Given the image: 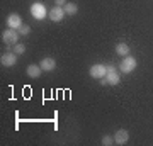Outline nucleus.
Masks as SVG:
<instances>
[{"label":"nucleus","instance_id":"f257e3e1","mask_svg":"<svg viewBox=\"0 0 153 146\" xmlns=\"http://www.w3.org/2000/svg\"><path fill=\"white\" fill-rule=\"evenodd\" d=\"M48 14L49 12H48V9H46V5L41 4V2H34L33 5H31V16H33L36 21H43Z\"/></svg>","mask_w":153,"mask_h":146},{"label":"nucleus","instance_id":"f03ea898","mask_svg":"<svg viewBox=\"0 0 153 146\" xmlns=\"http://www.w3.org/2000/svg\"><path fill=\"white\" fill-rule=\"evenodd\" d=\"M136 66H138L136 58L128 54V56H124V58H123V61H121L119 68H121V71H123V73H131V71L136 70Z\"/></svg>","mask_w":153,"mask_h":146},{"label":"nucleus","instance_id":"7ed1b4c3","mask_svg":"<svg viewBox=\"0 0 153 146\" xmlns=\"http://www.w3.org/2000/svg\"><path fill=\"white\" fill-rule=\"evenodd\" d=\"M19 31L17 29H5L4 33H2V41L5 44H9V46H12V44H17V41H19Z\"/></svg>","mask_w":153,"mask_h":146},{"label":"nucleus","instance_id":"20e7f679","mask_svg":"<svg viewBox=\"0 0 153 146\" xmlns=\"http://www.w3.org/2000/svg\"><path fill=\"white\" fill-rule=\"evenodd\" d=\"M105 73H107V66L105 65H100V63H95L88 68V75L95 78V80H100V78H104Z\"/></svg>","mask_w":153,"mask_h":146},{"label":"nucleus","instance_id":"39448f33","mask_svg":"<svg viewBox=\"0 0 153 146\" xmlns=\"http://www.w3.org/2000/svg\"><path fill=\"white\" fill-rule=\"evenodd\" d=\"M105 80H107V83L109 85H117L121 82V76H119V73H117V70H116L114 66L111 65V66H107V73H105Z\"/></svg>","mask_w":153,"mask_h":146},{"label":"nucleus","instance_id":"423d86ee","mask_svg":"<svg viewBox=\"0 0 153 146\" xmlns=\"http://www.w3.org/2000/svg\"><path fill=\"white\" fill-rule=\"evenodd\" d=\"M65 16H66V14H65V9H63V7H58V5H55L51 10H49V14H48V17H49L53 22H61Z\"/></svg>","mask_w":153,"mask_h":146},{"label":"nucleus","instance_id":"0eeeda50","mask_svg":"<svg viewBox=\"0 0 153 146\" xmlns=\"http://www.w3.org/2000/svg\"><path fill=\"white\" fill-rule=\"evenodd\" d=\"M17 56L19 54H16L14 51H9V53H4L2 54V58H0V63H2V66H14L17 63Z\"/></svg>","mask_w":153,"mask_h":146},{"label":"nucleus","instance_id":"6e6552de","mask_svg":"<svg viewBox=\"0 0 153 146\" xmlns=\"http://www.w3.org/2000/svg\"><path fill=\"white\" fill-rule=\"evenodd\" d=\"M7 26L10 27V29H17L19 31V27L22 26V17L19 14H10V16L7 17Z\"/></svg>","mask_w":153,"mask_h":146},{"label":"nucleus","instance_id":"1a4fd4ad","mask_svg":"<svg viewBox=\"0 0 153 146\" xmlns=\"http://www.w3.org/2000/svg\"><path fill=\"white\" fill-rule=\"evenodd\" d=\"M128 139H129V133H128L126 129L116 131V134H114V143L116 145H126Z\"/></svg>","mask_w":153,"mask_h":146},{"label":"nucleus","instance_id":"9d476101","mask_svg":"<svg viewBox=\"0 0 153 146\" xmlns=\"http://www.w3.org/2000/svg\"><path fill=\"white\" fill-rule=\"evenodd\" d=\"M39 66L43 68V71H53L56 68V61H55V58H43Z\"/></svg>","mask_w":153,"mask_h":146},{"label":"nucleus","instance_id":"9b49d317","mask_svg":"<svg viewBox=\"0 0 153 146\" xmlns=\"http://www.w3.org/2000/svg\"><path fill=\"white\" fill-rule=\"evenodd\" d=\"M26 73H27V76H31V78H39L41 73H43V68L39 65H29L27 68H26Z\"/></svg>","mask_w":153,"mask_h":146},{"label":"nucleus","instance_id":"f8f14e48","mask_svg":"<svg viewBox=\"0 0 153 146\" xmlns=\"http://www.w3.org/2000/svg\"><path fill=\"white\" fill-rule=\"evenodd\" d=\"M116 54H119V56H128L129 54V46L126 43H117L116 44Z\"/></svg>","mask_w":153,"mask_h":146},{"label":"nucleus","instance_id":"ddd939ff","mask_svg":"<svg viewBox=\"0 0 153 146\" xmlns=\"http://www.w3.org/2000/svg\"><path fill=\"white\" fill-rule=\"evenodd\" d=\"M63 9H65L66 16H75L76 12H78V5H76L75 2H66V5Z\"/></svg>","mask_w":153,"mask_h":146},{"label":"nucleus","instance_id":"4468645a","mask_svg":"<svg viewBox=\"0 0 153 146\" xmlns=\"http://www.w3.org/2000/svg\"><path fill=\"white\" fill-rule=\"evenodd\" d=\"M12 51H14L16 54H24L26 53V46H24L22 43H17V44H14V49H12Z\"/></svg>","mask_w":153,"mask_h":146},{"label":"nucleus","instance_id":"2eb2a0df","mask_svg":"<svg viewBox=\"0 0 153 146\" xmlns=\"http://www.w3.org/2000/svg\"><path fill=\"white\" fill-rule=\"evenodd\" d=\"M112 143H114V138H112L111 134H104V136H102V145H104V146H111Z\"/></svg>","mask_w":153,"mask_h":146},{"label":"nucleus","instance_id":"dca6fc26","mask_svg":"<svg viewBox=\"0 0 153 146\" xmlns=\"http://www.w3.org/2000/svg\"><path fill=\"white\" fill-rule=\"evenodd\" d=\"M29 33H31V27L29 26H24V24H22V26L19 27V34H21V36H29Z\"/></svg>","mask_w":153,"mask_h":146},{"label":"nucleus","instance_id":"f3484780","mask_svg":"<svg viewBox=\"0 0 153 146\" xmlns=\"http://www.w3.org/2000/svg\"><path fill=\"white\" fill-rule=\"evenodd\" d=\"M55 2H56V5L58 7H65L66 5V0H55Z\"/></svg>","mask_w":153,"mask_h":146},{"label":"nucleus","instance_id":"a211bd4d","mask_svg":"<svg viewBox=\"0 0 153 146\" xmlns=\"http://www.w3.org/2000/svg\"><path fill=\"white\" fill-rule=\"evenodd\" d=\"M99 83H100V85H109V83H107V80H105V76H104V78H100V80H99Z\"/></svg>","mask_w":153,"mask_h":146}]
</instances>
